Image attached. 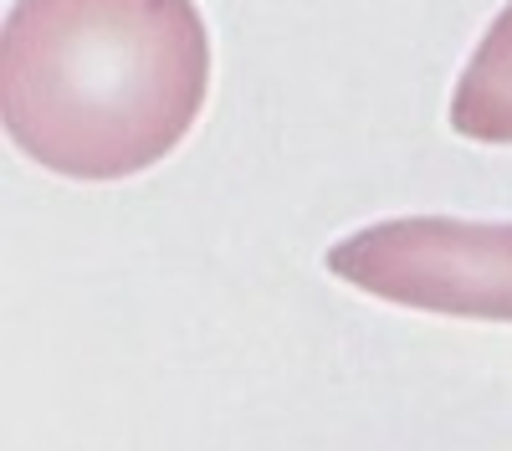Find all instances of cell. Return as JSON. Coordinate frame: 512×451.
Returning a JSON list of instances; mask_svg holds the SVG:
<instances>
[{
  "mask_svg": "<svg viewBox=\"0 0 512 451\" xmlns=\"http://www.w3.org/2000/svg\"><path fill=\"white\" fill-rule=\"evenodd\" d=\"M210 93L195 0H16L0 31V118L67 180H128L175 154Z\"/></svg>",
  "mask_w": 512,
  "mask_h": 451,
  "instance_id": "6da1fadb",
  "label": "cell"
},
{
  "mask_svg": "<svg viewBox=\"0 0 512 451\" xmlns=\"http://www.w3.org/2000/svg\"><path fill=\"white\" fill-rule=\"evenodd\" d=\"M323 267L379 303L512 323V221H379L333 241Z\"/></svg>",
  "mask_w": 512,
  "mask_h": 451,
  "instance_id": "7a4b0ae2",
  "label": "cell"
},
{
  "mask_svg": "<svg viewBox=\"0 0 512 451\" xmlns=\"http://www.w3.org/2000/svg\"><path fill=\"white\" fill-rule=\"evenodd\" d=\"M451 129L477 144H512V6L487 26L451 93Z\"/></svg>",
  "mask_w": 512,
  "mask_h": 451,
  "instance_id": "3957f363",
  "label": "cell"
}]
</instances>
